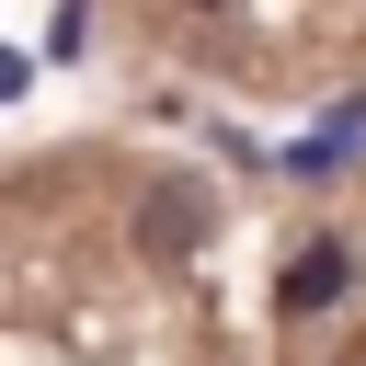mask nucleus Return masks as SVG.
<instances>
[{"label":"nucleus","mask_w":366,"mask_h":366,"mask_svg":"<svg viewBox=\"0 0 366 366\" xmlns=\"http://www.w3.org/2000/svg\"><path fill=\"white\" fill-rule=\"evenodd\" d=\"M194 11H217V0H194Z\"/></svg>","instance_id":"f03ea898"},{"label":"nucleus","mask_w":366,"mask_h":366,"mask_svg":"<svg viewBox=\"0 0 366 366\" xmlns=\"http://www.w3.org/2000/svg\"><path fill=\"white\" fill-rule=\"evenodd\" d=\"M343 274H355V252H343V240L297 252V263H286V309H332V297H343Z\"/></svg>","instance_id":"f257e3e1"}]
</instances>
